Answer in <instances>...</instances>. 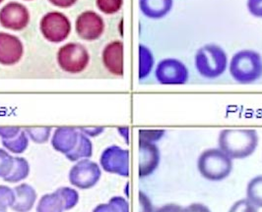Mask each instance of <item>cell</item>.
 <instances>
[{
  "instance_id": "obj_39",
  "label": "cell",
  "mask_w": 262,
  "mask_h": 212,
  "mask_svg": "<svg viewBox=\"0 0 262 212\" xmlns=\"http://www.w3.org/2000/svg\"><path fill=\"white\" fill-rule=\"evenodd\" d=\"M118 132L124 139L126 144L128 145L129 144V128L128 127H120V128H118Z\"/></svg>"
},
{
  "instance_id": "obj_25",
  "label": "cell",
  "mask_w": 262,
  "mask_h": 212,
  "mask_svg": "<svg viewBox=\"0 0 262 212\" xmlns=\"http://www.w3.org/2000/svg\"><path fill=\"white\" fill-rule=\"evenodd\" d=\"M53 129L51 127H39V128H26L29 139L36 144H46L52 135Z\"/></svg>"
},
{
  "instance_id": "obj_34",
  "label": "cell",
  "mask_w": 262,
  "mask_h": 212,
  "mask_svg": "<svg viewBox=\"0 0 262 212\" xmlns=\"http://www.w3.org/2000/svg\"><path fill=\"white\" fill-rule=\"evenodd\" d=\"M139 203H140V212H154L151 200L143 192H139Z\"/></svg>"
},
{
  "instance_id": "obj_10",
  "label": "cell",
  "mask_w": 262,
  "mask_h": 212,
  "mask_svg": "<svg viewBox=\"0 0 262 212\" xmlns=\"http://www.w3.org/2000/svg\"><path fill=\"white\" fill-rule=\"evenodd\" d=\"M30 12L19 2H9L0 9V25L11 31H22L30 23Z\"/></svg>"
},
{
  "instance_id": "obj_42",
  "label": "cell",
  "mask_w": 262,
  "mask_h": 212,
  "mask_svg": "<svg viewBox=\"0 0 262 212\" xmlns=\"http://www.w3.org/2000/svg\"><path fill=\"white\" fill-rule=\"evenodd\" d=\"M4 212H7V211H4Z\"/></svg>"
},
{
  "instance_id": "obj_6",
  "label": "cell",
  "mask_w": 262,
  "mask_h": 212,
  "mask_svg": "<svg viewBox=\"0 0 262 212\" xmlns=\"http://www.w3.org/2000/svg\"><path fill=\"white\" fill-rule=\"evenodd\" d=\"M39 30L48 41L59 43L69 37L71 33V22L64 14L53 11L42 16L39 22Z\"/></svg>"
},
{
  "instance_id": "obj_36",
  "label": "cell",
  "mask_w": 262,
  "mask_h": 212,
  "mask_svg": "<svg viewBox=\"0 0 262 212\" xmlns=\"http://www.w3.org/2000/svg\"><path fill=\"white\" fill-rule=\"evenodd\" d=\"M181 212H211L209 208L202 203H192L186 207L182 208Z\"/></svg>"
},
{
  "instance_id": "obj_30",
  "label": "cell",
  "mask_w": 262,
  "mask_h": 212,
  "mask_svg": "<svg viewBox=\"0 0 262 212\" xmlns=\"http://www.w3.org/2000/svg\"><path fill=\"white\" fill-rule=\"evenodd\" d=\"M165 134V130H139V141L156 144Z\"/></svg>"
},
{
  "instance_id": "obj_40",
  "label": "cell",
  "mask_w": 262,
  "mask_h": 212,
  "mask_svg": "<svg viewBox=\"0 0 262 212\" xmlns=\"http://www.w3.org/2000/svg\"><path fill=\"white\" fill-rule=\"evenodd\" d=\"M3 1H4V0H0V4H1Z\"/></svg>"
},
{
  "instance_id": "obj_19",
  "label": "cell",
  "mask_w": 262,
  "mask_h": 212,
  "mask_svg": "<svg viewBox=\"0 0 262 212\" xmlns=\"http://www.w3.org/2000/svg\"><path fill=\"white\" fill-rule=\"evenodd\" d=\"M66 204L57 191L43 195L37 205V212H64Z\"/></svg>"
},
{
  "instance_id": "obj_11",
  "label": "cell",
  "mask_w": 262,
  "mask_h": 212,
  "mask_svg": "<svg viewBox=\"0 0 262 212\" xmlns=\"http://www.w3.org/2000/svg\"><path fill=\"white\" fill-rule=\"evenodd\" d=\"M75 30L79 38L87 41L99 40L105 31V22L102 16L94 11H85L80 14Z\"/></svg>"
},
{
  "instance_id": "obj_4",
  "label": "cell",
  "mask_w": 262,
  "mask_h": 212,
  "mask_svg": "<svg viewBox=\"0 0 262 212\" xmlns=\"http://www.w3.org/2000/svg\"><path fill=\"white\" fill-rule=\"evenodd\" d=\"M195 67L199 75L206 79H216L222 76L228 67V55L217 44H205L197 50Z\"/></svg>"
},
{
  "instance_id": "obj_24",
  "label": "cell",
  "mask_w": 262,
  "mask_h": 212,
  "mask_svg": "<svg viewBox=\"0 0 262 212\" xmlns=\"http://www.w3.org/2000/svg\"><path fill=\"white\" fill-rule=\"evenodd\" d=\"M247 199L255 206L262 207V175L249 181L247 187Z\"/></svg>"
},
{
  "instance_id": "obj_35",
  "label": "cell",
  "mask_w": 262,
  "mask_h": 212,
  "mask_svg": "<svg viewBox=\"0 0 262 212\" xmlns=\"http://www.w3.org/2000/svg\"><path fill=\"white\" fill-rule=\"evenodd\" d=\"M79 131L83 132L84 135H86L87 137H98L100 136L102 132L105 131L104 127H84V128H79Z\"/></svg>"
},
{
  "instance_id": "obj_5",
  "label": "cell",
  "mask_w": 262,
  "mask_h": 212,
  "mask_svg": "<svg viewBox=\"0 0 262 212\" xmlns=\"http://www.w3.org/2000/svg\"><path fill=\"white\" fill-rule=\"evenodd\" d=\"M56 60L58 66L66 73L79 74L89 65L90 55L83 44L68 42L58 49Z\"/></svg>"
},
{
  "instance_id": "obj_32",
  "label": "cell",
  "mask_w": 262,
  "mask_h": 212,
  "mask_svg": "<svg viewBox=\"0 0 262 212\" xmlns=\"http://www.w3.org/2000/svg\"><path fill=\"white\" fill-rule=\"evenodd\" d=\"M247 7L253 17L262 18V0H248Z\"/></svg>"
},
{
  "instance_id": "obj_1",
  "label": "cell",
  "mask_w": 262,
  "mask_h": 212,
  "mask_svg": "<svg viewBox=\"0 0 262 212\" xmlns=\"http://www.w3.org/2000/svg\"><path fill=\"white\" fill-rule=\"evenodd\" d=\"M258 134L253 129H225L219 134V148L232 159L248 158L258 146Z\"/></svg>"
},
{
  "instance_id": "obj_8",
  "label": "cell",
  "mask_w": 262,
  "mask_h": 212,
  "mask_svg": "<svg viewBox=\"0 0 262 212\" xmlns=\"http://www.w3.org/2000/svg\"><path fill=\"white\" fill-rule=\"evenodd\" d=\"M129 150L118 146H107L100 157V166L110 174L129 177Z\"/></svg>"
},
{
  "instance_id": "obj_22",
  "label": "cell",
  "mask_w": 262,
  "mask_h": 212,
  "mask_svg": "<svg viewBox=\"0 0 262 212\" xmlns=\"http://www.w3.org/2000/svg\"><path fill=\"white\" fill-rule=\"evenodd\" d=\"M2 146L8 151L14 154H21L26 151L29 146V137L22 129L18 136L11 140H2Z\"/></svg>"
},
{
  "instance_id": "obj_20",
  "label": "cell",
  "mask_w": 262,
  "mask_h": 212,
  "mask_svg": "<svg viewBox=\"0 0 262 212\" xmlns=\"http://www.w3.org/2000/svg\"><path fill=\"white\" fill-rule=\"evenodd\" d=\"M138 55H139L138 77L141 81V80L146 79L151 74L155 64V59L151 49L144 44L139 45Z\"/></svg>"
},
{
  "instance_id": "obj_18",
  "label": "cell",
  "mask_w": 262,
  "mask_h": 212,
  "mask_svg": "<svg viewBox=\"0 0 262 212\" xmlns=\"http://www.w3.org/2000/svg\"><path fill=\"white\" fill-rule=\"evenodd\" d=\"M80 132V131H79ZM93 155V144L89 137L83 132L79 134L77 145L69 153L66 154V158L72 162H77L82 159H89Z\"/></svg>"
},
{
  "instance_id": "obj_38",
  "label": "cell",
  "mask_w": 262,
  "mask_h": 212,
  "mask_svg": "<svg viewBox=\"0 0 262 212\" xmlns=\"http://www.w3.org/2000/svg\"><path fill=\"white\" fill-rule=\"evenodd\" d=\"M182 206L174 204V203H170V204H166L163 205L162 207L158 208L155 212H181L182 211Z\"/></svg>"
},
{
  "instance_id": "obj_37",
  "label": "cell",
  "mask_w": 262,
  "mask_h": 212,
  "mask_svg": "<svg viewBox=\"0 0 262 212\" xmlns=\"http://www.w3.org/2000/svg\"><path fill=\"white\" fill-rule=\"evenodd\" d=\"M53 5L59 8H69L73 6L78 0H49Z\"/></svg>"
},
{
  "instance_id": "obj_28",
  "label": "cell",
  "mask_w": 262,
  "mask_h": 212,
  "mask_svg": "<svg viewBox=\"0 0 262 212\" xmlns=\"http://www.w3.org/2000/svg\"><path fill=\"white\" fill-rule=\"evenodd\" d=\"M14 166V156L5 148H0V178L4 179L12 171Z\"/></svg>"
},
{
  "instance_id": "obj_15",
  "label": "cell",
  "mask_w": 262,
  "mask_h": 212,
  "mask_svg": "<svg viewBox=\"0 0 262 212\" xmlns=\"http://www.w3.org/2000/svg\"><path fill=\"white\" fill-rule=\"evenodd\" d=\"M78 129L73 127H59L54 130L52 137V146L54 150L62 154H67L77 145Z\"/></svg>"
},
{
  "instance_id": "obj_21",
  "label": "cell",
  "mask_w": 262,
  "mask_h": 212,
  "mask_svg": "<svg viewBox=\"0 0 262 212\" xmlns=\"http://www.w3.org/2000/svg\"><path fill=\"white\" fill-rule=\"evenodd\" d=\"M30 164L28 160L24 157H14V166L12 171L10 174L5 177L3 180L4 182L10 183V184H15V183H20L24 181L27 177L30 174Z\"/></svg>"
},
{
  "instance_id": "obj_23",
  "label": "cell",
  "mask_w": 262,
  "mask_h": 212,
  "mask_svg": "<svg viewBox=\"0 0 262 212\" xmlns=\"http://www.w3.org/2000/svg\"><path fill=\"white\" fill-rule=\"evenodd\" d=\"M92 212H129V203L122 197H114L107 203L97 205Z\"/></svg>"
},
{
  "instance_id": "obj_16",
  "label": "cell",
  "mask_w": 262,
  "mask_h": 212,
  "mask_svg": "<svg viewBox=\"0 0 262 212\" xmlns=\"http://www.w3.org/2000/svg\"><path fill=\"white\" fill-rule=\"evenodd\" d=\"M16 199L12 205V210L15 212H29L34 207L38 195L36 190L29 184L23 183L15 187Z\"/></svg>"
},
{
  "instance_id": "obj_13",
  "label": "cell",
  "mask_w": 262,
  "mask_h": 212,
  "mask_svg": "<svg viewBox=\"0 0 262 212\" xmlns=\"http://www.w3.org/2000/svg\"><path fill=\"white\" fill-rule=\"evenodd\" d=\"M102 60L105 69L111 74L122 77L124 73L123 42L121 40H114L107 43L102 53Z\"/></svg>"
},
{
  "instance_id": "obj_17",
  "label": "cell",
  "mask_w": 262,
  "mask_h": 212,
  "mask_svg": "<svg viewBox=\"0 0 262 212\" xmlns=\"http://www.w3.org/2000/svg\"><path fill=\"white\" fill-rule=\"evenodd\" d=\"M173 0H139L141 12L147 18L159 20L170 13Z\"/></svg>"
},
{
  "instance_id": "obj_26",
  "label": "cell",
  "mask_w": 262,
  "mask_h": 212,
  "mask_svg": "<svg viewBox=\"0 0 262 212\" xmlns=\"http://www.w3.org/2000/svg\"><path fill=\"white\" fill-rule=\"evenodd\" d=\"M56 191L59 193V195L64 200L66 210H70L78 204L79 194L75 189H72L69 187H61Z\"/></svg>"
},
{
  "instance_id": "obj_27",
  "label": "cell",
  "mask_w": 262,
  "mask_h": 212,
  "mask_svg": "<svg viewBox=\"0 0 262 212\" xmlns=\"http://www.w3.org/2000/svg\"><path fill=\"white\" fill-rule=\"evenodd\" d=\"M15 191L8 186L0 185V212L7 211L15 202Z\"/></svg>"
},
{
  "instance_id": "obj_9",
  "label": "cell",
  "mask_w": 262,
  "mask_h": 212,
  "mask_svg": "<svg viewBox=\"0 0 262 212\" xmlns=\"http://www.w3.org/2000/svg\"><path fill=\"white\" fill-rule=\"evenodd\" d=\"M155 76L162 85H184L189 78V72L181 60L176 58H165L157 64Z\"/></svg>"
},
{
  "instance_id": "obj_12",
  "label": "cell",
  "mask_w": 262,
  "mask_h": 212,
  "mask_svg": "<svg viewBox=\"0 0 262 212\" xmlns=\"http://www.w3.org/2000/svg\"><path fill=\"white\" fill-rule=\"evenodd\" d=\"M24 45L21 40L8 33L0 32V64L12 66L23 57Z\"/></svg>"
},
{
  "instance_id": "obj_14",
  "label": "cell",
  "mask_w": 262,
  "mask_h": 212,
  "mask_svg": "<svg viewBox=\"0 0 262 212\" xmlns=\"http://www.w3.org/2000/svg\"><path fill=\"white\" fill-rule=\"evenodd\" d=\"M161 160L156 144L139 141V177L145 178L155 172Z\"/></svg>"
},
{
  "instance_id": "obj_2",
  "label": "cell",
  "mask_w": 262,
  "mask_h": 212,
  "mask_svg": "<svg viewBox=\"0 0 262 212\" xmlns=\"http://www.w3.org/2000/svg\"><path fill=\"white\" fill-rule=\"evenodd\" d=\"M229 71L232 78L237 83L252 84L262 77L261 55L251 49L239 50L233 55Z\"/></svg>"
},
{
  "instance_id": "obj_3",
  "label": "cell",
  "mask_w": 262,
  "mask_h": 212,
  "mask_svg": "<svg viewBox=\"0 0 262 212\" xmlns=\"http://www.w3.org/2000/svg\"><path fill=\"white\" fill-rule=\"evenodd\" d=\"M197 168L200 175L211 182H220L233 171V159L220 148L204 150L197 160Z\"/></svg>"
},
{
  "instance_id": "obj_33",
  "label": "cell",
  "mask_w": 262,
  "mask_h": 212,
  "mask_svg": "<svg viewBox=\"0 0 262 212\" xmlns=\"http://www.w3.org/2000/svg\"><path fill=\"white\" fill-rule=\"evenodd\" d=\"M21 131L22 129L20 127H0V138L2 140H11Z\"/></svg>"
},
{
  "instance_id": "obj_31",
  "label": "cell",
  "mask_w": 262,
  "mask_h": 212,
  "mask_svg": "<svg viewBox=\"0 0 262 212\" xmlns=\"http://www.w3.org/2000/svg\"><path fill=\"white\" fill-rule=\"evenodd\" d=\"M229 212H258V207L249 199H244L235 202Z\"/></svg>"
},
{
  "instance_id": "obj_41",
  "label": "cell",
  "mask_w": 262,
  "mask_h": 212,
  "mask_svg": "<svg viewBox=\"0 0 262 212\" xmlns=\"http://www.w3.org/2000/svg\"><path fill=\"white\" fill-rule=\"evenodd\" d=\"M26 1H30V0H26Z\"/></svg>"
},
{
  "instance_id": "obj_29",
  "label": "cell",
  "mask_w": 262,
  "mask_h": 212,
  "mask_svg": "<svg viewBox=\"0 0 262 212\" xmlns=\"http://www.w3.org/2000/svg\"><path fill=\"white\" fill-rule=\"evenodd\" d=\"M96 4L102 13L113 15L121 9L123 0H96Z\"/></svg>"
},
{
  "instance_id": "obj_7",
  "label": "cell",
  "mask_w": 262,
  "mask_h": 212,
  "mask_svg": "<svg viewBox=\"0 0 262 212\" xmlns=\"http://www.w3.org/2000/svg\"><path fill=\"white\" fill-rule=\"evenodd\" d=\"M102 177L101 166L90 159L77 161L69 171L68 179L79 190H90L98 184Z\"/></svg>"
}]
</instances>
